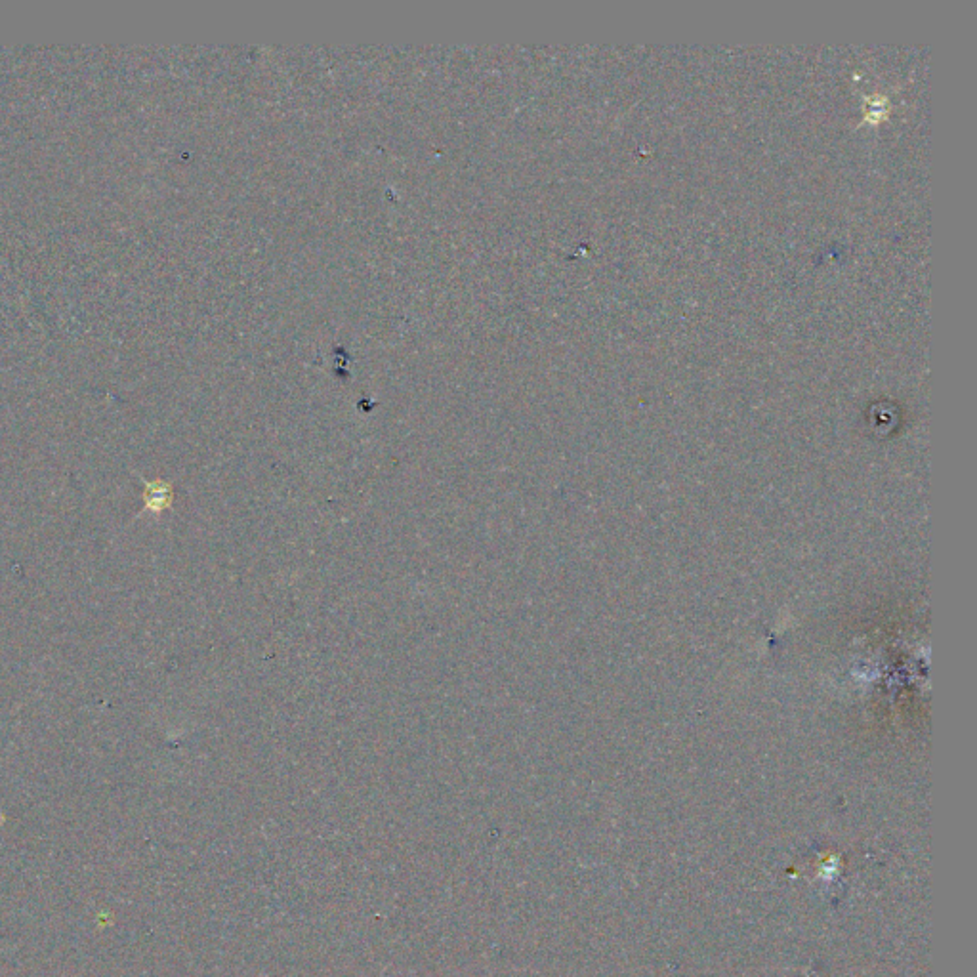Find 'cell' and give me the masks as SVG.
Segmentation results:
<instances>
[{
    "label": "cell",
    "mask_w": 977,
    "mask_h": 977,
    "mask_svg": "<svg viewBox=\"0 0 977 977\" xmlns=\"http://www.w3.org/2000/svg\"><path fill=\"white\" fill-rule=\"evenodd\" d=\"M172 500V489L165 483H147L146 502L147 508L153 512H161L167 508Z\"/></svg>",
    "instance_id": "6da1fadb"
}]
</instances>
